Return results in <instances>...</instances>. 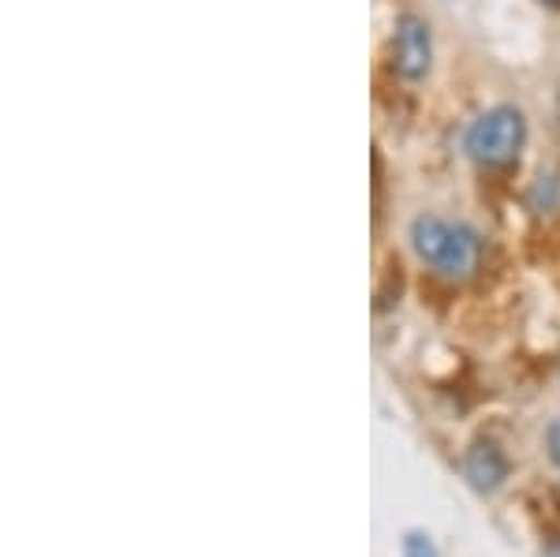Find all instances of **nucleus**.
Instances as JSON below:
<instances>
[{
	"mask_svg": "<svg viewBox=\"0 0 560 557\" xmlns=\"http://www.w3.org/2000/svg\"><path fill=\"white\" fill-rule=\"evenodd\" d=\"M464 475L471 479L475 490L490 494L509 479V461H504V453L493 442H475L464 456Z\"/></svg>",
	"mask_w": 560,
	"mask_h": 557,
	"instance_id": "obj_4",
	"label": "nucleus"
},
{
	"mask_svg": "<svg viewBox=\"0 0 560 557\" xmlns=\"http://www.w3.org/2000/svg\"><path fill=\"white\" fill-rule=\"evenodd\" d=\"M393 71L404 83H427L433 71V31L422 15L404 12L393 23Z\"/></svg>",
	"mask_w": 560,
	"mask_h": 557,
	"instance_id": "obj_3",
	"label": "nucleus"
},
{
	"mask_svg": "<svg viewBox=\"0 0 560 557\" xmlns=\"http://www.w3.org/2000/svg\"><path fill=\"white\" fill-rule=\"evenodd\" d=\"M546 445H549V456H553V464L560 468V419H553L546 430Z\"/></svg>",
	"mask_w": 560,
	"mask_h": 557,
	"instance_id": "obj_6",
	"label": "nucleus"
},
{
	"mask_svg": "<svg viewBox=\"0 0 560 557\" xmlns=\"http://www.w3.org/2000/svg\"><path fill=\"white\" fill-rule=\"evenodd\" d=\"M404 557H438V550H433V543L427 535L411 532L408 538H404Z\"/></svg>",
	"mask_w": 560,
	"mask_h": 557,
	"instance_id": "obj_5",
	"label": "nucleus"
},
{
	"mask_svg": "<svg viewBox=\"0 0 560 557\" xmlns=\"http://www.w3.org/2000/svg\"><path fill=\"white\" fill-rule=\"evenodd\" d=\"M523 147H527V116L516 105H493L478 113L464 131V154L478 169L512 165Z\"/></svg>",
	"mask_w": 560,
	"mask_h": 557,
	"instance_id": "obj_2",
	"label": "nucleus"
},
{
	"mask_svg": "<svg viewBox=\"0 0 560 557\" xmlns=\"http://www.w3.org/2000/svg\"><path fill=\"white\" fill-rule=\"evenodd\" d=\"M546 557H560V543H553V546H549V550H546Z\"/></svg>",
	"mask_w": 560,
	"mask_h": 557,
	"instance_id": "obj_7",
	"label": "nucleus"
},
{
	"mask_svg": "<svg viewBox=\"0 0 560 557\" xmlns=\"http://www.w3.org/2000/svg\"><path fill=\"white\" fill-rule=\"evenodd\" d=\"M541 4H546V8H560V0H541Z\"/></svg>",
	"mask_w": 560,
	"mask_h": 557,
	"instance_id": "obj_8",
	"label": "nucleus"
},
{
	"mask_svg": "<svg viewBox=\"0 0 560 557\" xmlns=\"http://www.w3.org/2000/svg\"><path fill=\"white\" fill-rule=\"evenodd\" d=\"M411 251L419 263H427L433 274L448 277V281H467L482 263V240L471 224L448 221L438 213H419L408 229Z\"/></svg>",
	"mask_w": 560,
	"mask_h": 557,
	"instance_id": "obj_1",
	"label": "nucleus"
}]
</instances>
